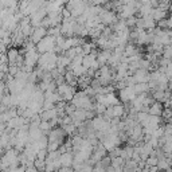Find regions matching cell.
Instances as JSON below:
<instances>
[{"label":"cell","mask_w":172,"mask_h":172,"mask_svg":"<svg viewBox=\"0 0 172 172\" xmlns=\"http://www.w3.org/2000/svg\"><path fill=\"white\" fill-rule=\"evenodd\" d=\"M100 16H101V19L104 20L105 23H110V22H113L114 18H116V15L112 11H102L100 14Z\"/></svg>","instance_id":"obj_1"},{"label":"cell","mask_w":172,"mask_h":172,"mask_svg":"<svg viewBox=\"0 0 172 172\" xmlns=\"http://www.w3.org/2000/svg\"><path fill=\"white\" fill-rule=\"evenodd\" d=\"M106 2V0H93V3L94 4H98V6H100V4H104Z\"/></svg>","instance_id":"obj_2"},{"label":"cell","mask_w":172,"mask_h":172,"mask_svg":"<svg viewBox=\"0 0 172 172\" xmlns=\"http://www.w3.org/2000/svg\"><path fill=\"white\" fill-rule=\"evenodd\" d=\"M167 26H168V27H172V18L168 22H167Z\"/></svg>","instance_id":"obj_3"},{"label":"cell","mask_w":172,"mask_h":172,"mask_svg":"<svg viewBox=\"0 0 172 172\" xmlns=\"http://www.w3.org/2000/svg\"><path fill=\"white\" fill-rule=\"evenodd\" d=\"M171 12H172V6H171Z\"/></svg>","instance_id":"obj_4"}]
</instances>
